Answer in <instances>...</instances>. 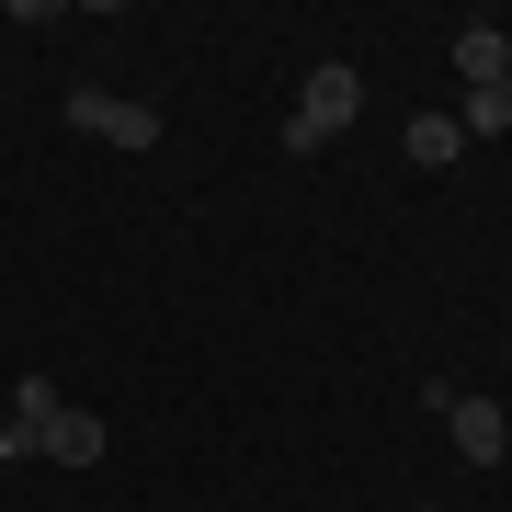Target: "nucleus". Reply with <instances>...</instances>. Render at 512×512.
I'll list each match as a JSON object with an SVG mask.
<instances>
[{
	"label": "nucleus",
	"instance_id": "0eeeda50",
	"mask_svg": "<svg viewBox=\"0 0 512 512\" xmlns=\"http://www.w3.org/2000/svg\"><path fill=\"white\" fill-rule=\"evenodd\" d=\"M456 148H467V137H456V114H421V126H410V160H421V171H444Z\"/></svg>",
	"mask_w": 512,
	"mask_h": 512
},
{
	"label": "nucleus",
	"instance_id": "9d476101",
	"mask_svg": "<svg viewBox=\"0 0 512 512\" xmlns=\"http://www.w3.org/2000/svg\"><path fill=\"white\" fill-rule=\"evenodd\" d=\"M410 512H433V501H410Z\"/></svg>",
	"mask_w": 512,
	"mask_h": 512
},
{
	"label": "nucleus",
	"instance_id": "20e7f679",
	"mask_svg": "<svg viewBox=\"0 0 512 512\" xmlns=\"http://www.w3.org/2000/svg\"><path fill=\"white\" fill-rule=\"evenodd\" d=\"M69 410L57 399V376H12V421H0V467H23V456H46V421Z\"/></svg>",
	"mask_w": 512,
	"mask_h": 512
},
{
	"label": "nucleus",
	"instance_id": "f257e3e1",
	"mask_svg": "<svg viewBox=\"0 0 512 512\" xmlns=\"http://www.w3.org/2000/svg\"><path fill=\"white\" fill-rule=\"evenodd\" d=\"M353 114H365V69H308V92L285 114V148H330Z\"/></svg>",
	"mask_w": 512,
	"mask_h": 512
},
{
	"label": "nucleus",
	"instance_id": "7ed1b4c3",
	"mask_svg": "<svg viewBox=\"0 0 512 512\" xmlns=\"http://www.w3.org/2000/svg\"><path fill=\"white\" fill-rule=\"evenodd\" d=\"M69 126L103 137V148H160V114L126 103V92H69Z\"/></svg>",
	"mask_w": 512,
	"mask_h": 512
},
{
	"label": "nucleus",
	"instance_id": "f03ea898",
	"mask_svg": "<svg viewBox=\"0 0 512 512\" xmlns=\"http://www.w3.org/2000/svg\"><path fill=\"white\" fill-rule=\"evenodd\" d=\"M421 399L444 410V433H456V456H467V467H501V456H512V421H501V399H467V387H421Z\"/></svg>",
	"mask_w": 512,
	"mask_h": 512
},
{
	"label": "nucleus",
	"instance_id": "1a4fd4ad",
	"mask_svg": "<svg viewBox=\"0 0 512 512\" xmlns=\"http://www.w3.org/2000/svg\"><path fill=\"white\" fill-rule=\"evenodd\" d=\"M501 103H512V80H501Z\"/></svg>",
	"mask_w": 512,
	"mask_h": 512
},
{
	"label": "nucleus",
	"instance_id": "6e6552de",
	"mask_svg": "<svg viewBox=\"0 0 512 512\" xmlns=\"http://www.w3.org/2000/svg\"><path fill=\"white\" fill-rule=\"evenodd\" d=\"M501 126H512L501 92H467V103H456V137H501Z\"/></svg>",
	"mask_w": 512,
	"mask_h": 512
},
{
	"label": "nucleus",
	"instance_id": "39448f33",
	"mask_svg": "<svg viewBox=\"0 0 512 512\" xmlns=\"http://www.w3.org/2000/svg\"><path fill=\"white\" fill-rule=\"evenodd\" d=\"M456 69H467V92H501L512 80V35L501 23H456Z\"/></svg>",
	"mask_w": 512,
	"mask_h": 512
},
{
	"label": "nucleus",
	"instance_id": "423d86ee",
	"mask_svg": "<svg viewBox=\"0 0 512 512\" xmlns=\"http://www.w3.org/2000/svg\"><path fill=\"white\" fill-rule=\"evenodd\" d=\"M103 444H114L103 410H57V421H46V456H57V467H103Z\"/></svg>",
	"mask_w": 512,
	"mask_h": 512
}]
</instances>
